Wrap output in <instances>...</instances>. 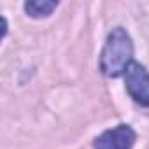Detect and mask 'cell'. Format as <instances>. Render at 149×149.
Here are the masks:
<instances>
[{
    "instance_id": "1",
    "label": "cell",
    "mask_w": 149,
    "mask_h": 149,
    "mask_svg": "<svg viewBox=\"0 0 149 149\" xmlns=\"http://www.w3.org/2000/svg\"><path fill=\"white\" fill-rule=\"evenodd\" d=\"M133 61V44L128 32L116 26L109 32L100 54V70L107 77H119Z\"/></svg>"
},
{
    "instance_id": "2",
    "label": "cell",
    "mask_w": 149,
    "mask_h": 149,
    "mask_svg": "<svg viewBox=\"0 0 149 149\" xmlns=\"http://www.w3.org/2000/svg\"><path fill=\"white\" fill-rule=\"evenodd\" d=\"M125 83L132 100L142 107H149V70L144 65L132 61L125 72Z\"/></svg>"
},
{
    "instance_id": "3",
    "label": "cell",
    "mask_w": 149,
    "mask_h": 149,
    "mask_svg": "<svg viewBox=\"0 0 149 149\" xmlns=\"http://www.w3.org/2000/svg\"><path fill=\"white\" fill-rule=\"evenodd\" d=\"M137 133L128 125H118L104 132L95 140V149H132Z\"/></svg>"
},
{
    "instance_id": "4",
    "label": "cell",
    "mask_w": 149,
    "mask_h": 149,
    "mask_svg": "<svg viewBox=\"0 0 149 149\" xmlns=\"http://www.w3.org/2000/svg\"><path fill=\"white\" fill-rule=\"evenodd\" d=\"M58 7V2H47V0H30L25 4V11L32 18H46Z\"/></svg>"
}]
</instances>
